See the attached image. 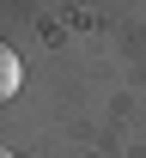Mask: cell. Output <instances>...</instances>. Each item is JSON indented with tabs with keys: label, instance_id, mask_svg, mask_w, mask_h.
<instances>
[{
	"label": "cell",
	"instance_id": "obj_1",
	"mask_svg": "<svg viewBox=\"0 0 146 158\" xmlns=\"http://www.w3.org/2000/svg\"><path fill=\"white\" fill-rule=\"evenodd\" d=\"M12 91H19V55L0 43V98H12Z\"/></svg>",
	"mask_w": 146,
	"mask_h": 158
},
{
	"label": "cell",
	"instance_id": "obj_2",
	"mask_svg": "<svg viewBox=\"0 0 146 158\" xmlns=\"http://www.w3.org/2000/svg\"><path fill=\"white\" fill-rule=\"evenodd\" d=\"M0 158H12V152H0Z\"/></svg>",
	"mask_w": 146,
	"mask_h": 158
}]
</instances>
